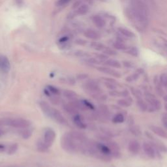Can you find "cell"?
<instances>
[{
    "instance_id": "obj_8",
    "label": "cell",
    "mask_w": 167,
    "mask_h": 167,
    "mask_svg": "<svg viewBox=\"0 0 167 167\" xmlns=\"http://www.w3.org/2000/svg\"><path fill=\"white\" fill-rule=\"evenodd\" d=\"M73 121L74 124L77 127H78V128H80L81 129H84L87 127V125L84 122V118L80 114H77L73 116Z\"/></svg>"
},
{
    "instance_id": "obj_32",
    "label": "cell",
    "mask_w": 167,
    "mask_h": 167,
    "mask_svg": "<svg viewBox=\"0 0 167 167\" xmlns=\"http://www.w3.org/2000/svg\"><path fill=\"white\" fill-rule=\"evenodd\" d=\"M127 52H128L129 54L133 55V56H138V50L136 47L131 48V49H129Z\"/></svg>"
},
{
    "instance_id": "obj_20",
    "label": "cell",
    "mask_w": 167,
    "mask_h": 167,
    "mask_svg": "<svg viewBox=\"0 0 167 167\" xmlns=\"http://www.w3.org/2000/svg\"><path fill=\"white\" fill-rule=\"evenodd\" d=\"M105 65L108 67H114V68H121L120 63L116 60H107L105 62Z\"/></svg>"
},
{
    "instance_id": "obj_1",
    "label": "cell",
    "mask_w": 167,
    "mask_h": 167,
    "mask_svg": "<svg viewBox=\"0 0 167 167\" xmlns=\"http://www.w3.org/2000/svg\"><path fill=\"white\" fill-rule=\"evenodd\" d=\"M126 14L130 21L138 29H143L148 24V13L137 9L131 5L126 9Z\"/></svg>"
},
{
    "instance_id": "obj_26",
    "label": "cell",
    "mask_w": 167,
    "mask_h": 167,
    "mask_svg": "<svg viewBox=\"0 0 167 167\" xmlns=\"http://www.w3.org/2000/svg\"><path fill=\"white\" fill-rule=\"evenodd\" d=\"M114 49L119 50H125L127 49V46L121 41H116L113 43Z\"/></svg>"
},
{
    "instance_id": "obj_18",
    "label": "cell",
    "mask_w": 167,
    "mask_h": 167,
    "mask_svg": "<svg viewBox=\"0 0 167 167\" xmlns=\"http://www.w3.org/2000/svg\"><path fill=\"white\" fill-rule=\"evenodd\" d=\"M63 95L67 99L70 101H73L78 99V95L73 90H65L63 91Z\"/></svg>"
},
{
    "instance_id": "obj_39",
    "label": "cell",
    "mask_w": 167,
    "mask_h": 167,
    "mask_svg": "<svg viewBox=\"0 0 167 167\" xmlns=\"http://www.w3.org/2000/svg\"><path fill=\"white\" fill-rule=\"evenodd\" d=\"M7 146L4 144H2V143H0V153H3L7 151Z\"/></svg>"
},
{
    "instance_id": "obj_3",
    "label": "cell",
    "mask_w": 167,
    "mask_h": 167,
    "mask_svg": "<svg viewBox=\"0 0 167 167\" xmlns=\"http://www.w3.org/2000/svg\"><path fill=\"white\" fill-rule=\"evenodd\" d=\"M0 125L9 126L15 128L26 129L31 125L29 121L23 118L3 117L0 119Z\"/></svg>"
},
{
    "instance_id": "obj_6",
    "label": "cell",
    "mask_w": 167,
    "mask_h": 167,
    "mask_svg": "<svg viewBox=\"0 0 167 167\" xmlns=\"http://www.w3.org/2000/svg\"><path fill=\"white\" fill-rule=\"evenodd\" d=\"M50 117L61 125H68V122L65 117L63 116V114L56 108H53Z\"/></svg>"
},
{
    "instance_id": "obj_7",
    "label": "cell",
    "mask_w": 167,
    "mask_h": 167,
    "mask_svg": "<svg viewBox=\"0 0 167 167\" xmlns=\"http://www.w3.org/2000/svg\"><path fill=\"white\" fill-rule=\"evenodd\" d=\"M11 70V63L5 55H0V70L3 73H8Z\"/></svg>"
},
{
    "instance_id": "obj_37",
    "label": "cell",
    "mask_w": 167,
    "mask_h": 167,
    "mask_svg": "<svg viewBox=\"0 0 167 167\" xmlns=\"http://www.w3.org/2000/svg\"><path fill=\"white\" fill-rule=\"evenodd\" d=\"M97 58L99 60L101 61H106L107 60V56L104 54H97Z\"/></svg>"
},
{
    "instance_id": "obj_24",
    "label": "cell",
    "mask_w": 167,
    "mask_h": 167,
    "mask_svg": "<svg viewBox=\"0 0 167 167\" xmlns=\"http://www.w3.org/2000/svg\"><path fill=\"white\" fill-rule=\"evenodd\" d=\"M18 149V144H16V143H14V144H11L9 147L7 148L6 152L7 153V154H9V155H13L17 152Z\"/></svg>"
},
{
    "instance_id": "obj_36",
    "label": "cell",
    "mask_w": 167,
    "mask_h": 167,
    "mask_svg": "<svg viewBox=\"0 0 167 167\" xmlns=\"http://www.w3.org/2000/svg\"><path fill=\"white\" fill-rule=\"evenodd\" d=\"M103 52H104L105 54L107 55H114L116 54V52L114 50H113L112 49H108V48H106V47L104 49V50H103Z\"/></svg>"
},
{
    "instance_id": "obj_15",
    "label": "cell",
    "mask_w": 167,
    "mask_h": 167,
    "mask_svg": "<svg viewBox=\"0 0 167 167\" xmlns=\"http://www.w3.org/2000/svg\"><path fill=\"white\" fill-rule=\"evenodd\" d=\"M150 129L158 136L164 138H167V133L163 129H162L161 127L155 125H152L150 127Z\"/></svg>"
},
{
    "instance_id": "obj_23",
    "label": "cell",
    "mask_w": 167,
    "mask_h": 167,
    "mask_svg": "<svg viewBox=\"0 0 167 167\" xmlns=\"http://www.w3.org/2000/svg\"><path fill=\"white\" fill-rule=\"evenodd\" d=\"M46 88L50 92V93L52 95H55V96H59V95L61 93L60 90L58 88V87H56L54 86L48 85V86H46Z\"/></svg>"
},
{
    "instance_id": "obj_41",
    "label": "cell",
    "mask_w": 167,
    "mask_h": 167,
    "mask_svg": "<svg viewBox=\"0 0 167 167\" xmlns=\"http://www.w3.org/2000/svg\"><path fill=\"white\" fill-rule=\"evenodd\" d=\"M2 134H3V132L1 130H0V137H1Z\"/></svg>"
},
{
    "instance_id": "obj_31",
    "label": "cell",
    "mask_w": 167,
    "mask_h": 167,
    "mask_svg": "<svg viewBox=\"0 0 167 167\" xmlns=\"http://www.w3.org/2000/svg\"><path fill=\"white\" fill-rule=\"evenodd\" d=\"M51 102L54 105H58L60 104V99L58 98V96H55V95H52V96L50 97Z\"/></svg>"
},
{
    "instance_id": "obj_13",
    "label": "cell",
    "mask_w": 167,
    "mask_h": 167,
    "mask_svg": "<svg viewBox=\"0 0 167 167\" xmlns=\"http://www.w3.org/2000/svg\"><path fill=\"white\" fill-rule=\"evenodd\" d=\"M85 37L87 38L92 39V40H98L101 38V35L97 31H95L92 29H87L84 33Z\"/></svg>"
},
{
    "instance_id": "obj_12",
    "label": "cell",
    "mask_w": 167,
    "mask_h": 167,
    "mask_svg": "<svg viewBox=\"0 0 167 167\" xmlns=\"http://www.w3.org/2000/svg\"><path fill=\"white\" fill-rule=\"evenodd\" d=\"M97 69L100 71V72H102V73H105L106 75H111V76H113L117 77V78L121 77V75L120 73H119L118 72H117V71H116L115 70L110 69L109 67H98Z\"/></svg>"
},
{
    "instance_id": "obj_5",
    "label": "cell",
    "mask_w": 167,
    "mask_h": 167,
    "mask_svg": "<svg viewBox=\"0 0 167 167\" xmlns=\"http://www.w3.org/2000/svg\"><path fill=\"white\" fill-rule=\"evenodd\" d=\"M55 136H56L55 132L52 129L46 128L44 132L43 140L45 142V144L49 148H50L55 141Z\"/></svg>"
},
{
    "instance_id": "obj_4",
    "label": "cell",
    "mask_w": 167,
    "mask_h": 167,
    "mask_svg": "<svg viewBox=\"0 0 167 167\" xmlns=\"http://www.w3.org/2000/svg\"><path fill=\"white\" fill-rule=\"evenodd\" d=\"M82 87L85 92L91 95L93 98H95L98 95L101 93V90L98 84L93 80L87 81L83 84Z\"/></svg>"
},
{
    "instance_id": "obj_17",
    "label": "cell",
    "mask_w": 167,
    "mask_h": 167,
    "mask_svg": "<svg viewBox=\"0 0 167 167\" xmlns=\"http://www.w3.org/2000/svg\"><path fill=\"white\" fill-rule=\"evenodd\" d=\"M63 108L67 114L73 116L77 114L78 112V111L76 109V108L71 104L70 102L66 103V104L65 103V104L63 105Z\"/></svg>"
},
{
    "instance_id": "obj_28",
    "label": "cell",
    "mask_w": 167,
    "mask_h": 167,
    "mask_svg": "<svg viewBox=\"0 0 167 167\" xmlns=\"http://www.w3.org/2000/svg\"><path fill=\"white\" fill-rule=\"evenodd\" d=\"M91 46L95 50H98V51H101V50L103 51L104 50V49H105V46L104 45L101 44V43H96V42L91 43Z\"/></svg>"
},
{
    "instance_id": "obj_25",
    "label": "cell",
    "mask_w": 167,
    "mask_h": 167,
    "mask_svg": "<svg viewBox=\"0 0 167 167\" xmlns=\"http://www.w3.org/2000/svg\"><path fill=\"white\" fill-rule=\"evenodd\" d=\"M22 130L20 131V135L21 137L24 139H28L31 137V134H32V132H31L29 129L28 128L26 129H22Z\"/></svg>"
},
{
    "instance_id": "obj_11",
    "label": "cell",
    "mask_w": 167,
    "mask_h": 167,
    "mask_svg": "<svg viewBox=\"0 0 167 167\" xmlns=\"http://www.w3.org/2000/svg\"><path fill=\"white\" fill-rule=\"evenodd\" d=\"M143 149H144L145 154L150 158H155V152L154 148L152 146V145H150L149 143L144 142L143 144Z\"/></svg>"
},
{
    "instance_id": "obj_38",
    "label": "cell",
    "mask_w": 167,
    "mask_h": 167,
    "mask_svg": "<svg viewBox=\"0 0 167 167\" xmlns=\"http://www.w3.org/2000/svg\"><path fill=\"white\" fill-rule=\"evenodd\" d=\"M133 93L135 95V96H136L138 99H141V93H140V91H138V90H134H134H133Z\"/></svg>"
},
{
    "instance_id": "obj_43",
    "label": "cell",
    "mask_w": 167,
    "mask_h": 167,
    "mask_svg": "<svg viewBox=\"0 0 167 167\" xmlns=\"http://www.w3.org/2000/svg\"><path fill=\"white\" fill-rule=\"evenodd\" d=\"M99 1H101V2H107V0H99Z\"/></svg>"
},
{
    "instance_id": "obj_19",
    "label": "cell",
    "mask_w": 167,
    "mask_h": 167,
    "mask_svg": "<svg viewBox=\"0 0 167 167\" xmlns=\"http://www.w3.org/2000/svg\"><path fill=\"white\" fill-rule=\"evenodd\" d=\"M37 150L39 151V152L45 153V152H48V151H49V147L45 144V142L42 139V140H39L37 142Z\"/></svg>"
},
{
    "instance_id": "obj_16",
    "label": "cell",
    "mask_w": 167,
    "mask_h": 167,
    "mask_svg": "<svg viewBox=\"0 0 167 167\" xmlns=\"http://www.w3.org/2000/svg\"><path fill=\"white\" fill-rule=\"evenodd\" d=\"M146 98L150 104L154 107V108H155L156 109H158V110L161 108V102H159V101H158L154 96H152V95H150V94L146 95Z\"/></svg>"
},
{
    "instance_id": "obj_21",
    "label": "cell",
    "mask_w": 167,
    "mask_h": 167,
    "mask_svg": "<svg viewBox=\"0 0 167 167\" xmlns=\"http://www.w3.org/2000/svg\"><path fill=\"white\" fill-rule=\"evenodd\" d=\"M89 9L90 8L88 5L86 4H82L78 8V9L76 10V13L79 15H84L88 13Z\"/></svg>"
},
{
    "instance_id": "obj_40",
    "label": "cell",
    "mask_w": 167,
    "mask_h": 167,
    "mask_svg": "<svg viewBox=\"0 0 167 167\" xmlns=\"http://www.w3.org/2000/svg\"><path fill=\"white\" fill-rule=\"evenodd\" d=\"M87 78V75H84V74H82V75H79L77 76V78L78 80L79 81H83L85 80Z\"/></svg>"
},
{
    "instance_id": "obj_9",
    "label": "cell",
    "mask_w": 167,
    "mask_h": 167,
    "mask_svg": "<svg viewBox=\"0 0 167 167\" xmlns=\"http://www.w3.org/2000/svg\"><path fill=\"white\" fill-rule=\"evenodd\" d=\"M39 105H40V107L43 112V113L46 116L50 117L53 108L50 105L49 103H48L46 101H41L40 102H39Z\"/></svg>"
},
{
    "instance_id": "obj_14",
    "label": "cell",
    "mask_w": 167,
    "mask_h": 167,
    "mask_svg": "<svg viewBox=\"0 0 167 167\" xmlns=\"http://www.w3.org/2000/svg\"><path fill=\"white\" fill-rule=\"evenodd\" d=\"M91 20L97 28H102L106 25L105 20L99 15H94L91 18Z\"/></svg>"
},
{
    "instance_id": "obj_30",
    "label": "cell",
    "mask_w": 167,
    "mask_h": 167,
    "mask_svg": "<svg viewBox=\"0 0 167 167\" xmlns=\"http://www.w3.org/2000/svg\"><path fill=\"white\" fill-rule=\"evenodd\" d=\"M82 101L83 103H84V105L86 106V107L87 108V110H94L95 109L94 105L92 104L91 102H90L89 101H87L86 99H82Z\"/></svg>"
},
{
    "instance_id": "obj_22",
    "label": "cell",
    "mask_w": 167,
    "mask_h": 167,
    "mask_svg": "<svg viewBox=\"0 0 167 167\" xmlns=\"http://www.w3.org/2000/svg\"><path fill=\"white\" fill-rule=\"evenodd\" d=\"M119 32H120L122 35L127 37V38H132L134 37V34L131 31L127 29L126 28H120L118 29Z\"/></svg>"
},
{
    "instance_id": "obj_33",
    "label": "cell",
    "mask_w": 167,
    "mask_h": 167,
    "mask_svg": "<svg viewBox=\"0 0 167 167\" xmlns=\"http://www.w3.org/2000/svg\"><path fill=\"white\" fill-rule=\"evenodd\" d=\"M160 82L163 86L165 87L167 86V74H163L161 75Z\"/></svg>"
},
{
    "instance_id": "obj_27",
    "label": "cell",
    "mask_w": 167,
    "mask_h": 167,
    "mask_svg": "<svg viewBox=\"0 0 167 167\" xmlns=\"http://www.w3.org/2000/svg\"><path fill=\"white\" fill-rule=\"evenodd\" d=\"M112 122L114 123H122L124 122V116L122 114H117L112 118Z\"/></svg>"
},
{
    "instance_id": "obj_35",
    "label": "cell",
    "mask_w": 167,
    "mask_h": 167,
    "mask_svg": "<svg viewBox=\"0 0 167 167\" xmlns=\"http://www.w3.org/2000/svg\"><path fill=\"white\" fill-rule=\"evenodd\" d=\"M71 0H58L56 3V5L59 7H62V6H65L67 5Z\"/></svg>"
},
{
    "instance_id": "obj_34",
    "label": "cell",
    "mask_w": 167,
    "mask_h": 167,
    "mask_svg": "<svg viewBox=\"0 0 167 167\" xmlns=\"http://www.w3.org/2000/svg\"><path fill=\"white\" fill-rule=\"evenodd\" d=\"M138 107H140V108L143 111H145L147 108V107H146V105L145 104V102L143 101H142L141 99H138Z\"/></svg>"
},
{
    "instance_id": "obj_29",
    "label": "cell",
    "mask_w": 167,
    "mask_h": 167,
    "mask_svg": "<svg viewBox=\"0 0 167 167\" xmlns=\"http://www.w3.org/2000/svg\"><path fill=\"white\" fill-rule=\"evenodd\" d=\"M117 103L120 106L124 107H129V106H130L131 105V102L130 99H128L119 100Z\"/></svg>"
},
{
    "instance_id": "obj_2",
    "label": "cell",
    "mask_w": 167,
    "mask_h": 167,
    "mask_svg": "<svg viewBox=\"0 0 167 167\" xmlns=\"http://www.w3.org/2000/svg\"><path fill=\"white\" fill-rule=\"evenodd\" d=\"M61 146L65 152L69 154H75L78 151V142L70 132L63 135L61 139Z\"/></svg>"
},
{
    "instance_id": "obj_10",
    "label": "cell",
    "mask_w": 167,
    "mask_h": 167,
    "mask_svg": "<svg viewBox=\"0 0 167 167\" xmlns=\"http://www.w3.org/2000/svg\"><path fill=\"white\" fill-rule=\"evenodd\" d=\"M129 152L133 154H137L140 150V145L137 140H131L128 146Z\"/></svg>"
},
{
    "instance_id": "obj_42",
    "label": "cell",
    "mask_w": 167,
    "mask_h": 167,
    "mask_svg": "<svg viewBox=\"0 0 167 167\" xmlns=\"http://www.w3.org/2000/svg\"><path fill=\"white\" fill-rule=\"evenodd\" d=\"M164 108H165V110L167 111V104L165 105V107Z\"/></svg>"
}]
</instances>
